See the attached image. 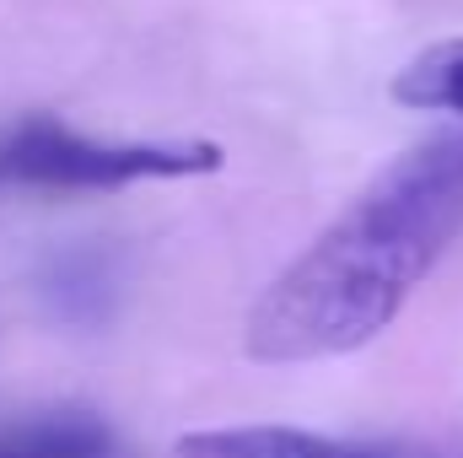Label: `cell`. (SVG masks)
I'll return each mask as SVG.
<instances>
[{
  "mask_svg": "<svg viewBox=\"0 0 463 458\" xmlns=\"http://www.w3.org/2000/svg\"><path fill=\"white\" fill-rule=\"evenodd\" d=\"M463 232V135L399 151L248 308L253 361H324L372 345Z\"/></svg>",
  "mask_w": 463,
  "mask_h": 458,
  "instance_id": "1",
  "label": "cell"
},
{
  "mask_svg": "<svg viewBox=\"0 0 463 458\" xmlns=\"http://www.w3.org/2000/svg\"><path fill=\"white\" fill-rule=\"evenodd\" d=\"M216 167L222 146L211 140H92L49 114L0 129V189H129Z\"/></svg>",
  "mask_w": 463,
  "mask_h": 458,
  "instance_id": "2",
  "label": "cell"
},
{
  "mask_svg": "<svg viewBox=\"0 0 463 458\" xmlns=\"http://www.w3.org/2000/svg\"><path fill=\"white\" fill-rule=\"evenodd\" d=\"M178 458H399L377 443H340L324 432H297V426H216V432H189L178 443Z\"/></svg>",
  "mask_w": 463,
  "mask_h": 458,
  "instance_id": "3",
  "label": "cell"
},
{
  "mask_svg": "<svg viewBox=\"0 0 463 458\" xmlns=\"http://www.w3.org/2000/svg\"><path fill=\"white\" fill-rule=\"evenodd\" d=\"M109 426L76 410L0 432V458H109Z\"/></svg>",
  "mask_w": 463,
  "mask_h": 458,
  "instance_id": "4",
  "label": "cell"
},
{
  "mask_svg": "<svg viewBox=\"0 0 463 458\" xmlns=\"http://www.w3.org/2000/svg\"><path fill=\"white\" fill-rule=\"evenodd\" d=\"M393 103L420 109V114H458L463 119V38L420 49L393 76Z\"/></svg>",
  "mask_w": 463,
  "mask_h": 458,
  "instance_id": "5",
  "label": "cell"
}]
</instances>
